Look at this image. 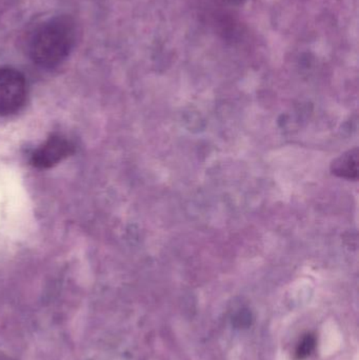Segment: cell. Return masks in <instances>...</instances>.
Masks as SVG:
<instances>
[{
    "label": "cell",
    "instance_id": "obj_1",
    "mask_svg": "<svg viewBox=\"0 0 359 360\" xmlns=\"http://www.w3.org/2000/svg\"><path fill=\"white\" fill-rule=\"evenodd\" d=\"M76 27L67 16H56L38 25L27 41V53L34 63L42 68L60 65L73 49Z\"/></svg>",
    "mask_w": 359,
    "mask_h": 360
},
{
    "label": "cell",
    "instance_id": "obj_2",
    "mask_svg": "<svg viewBox=\"0 0 359 360\" xmlns=\"http://www.w3.org/2000/svg\"><path fill=\"white\" fill-rule=\"evenodd\" d=\"M27 95L25 76L13 68H0V115H13L20 111Z\"/></svg>",
    "mask_w": 359,
    "mask_h": 360
},
{
    "label": "cell",
    "instance_id": "obj_3",
    "mask_svg": "<svg viewBox=\"0 0 359 360\" xmlns=\"http://www.w3.org/2000/svg\"><path fill=\"white\" fill-rule=\"evenodd\" d=\"M73 145L63 136H52L32 155L31 162L38 169H48L73 153Z\"/></svg>",
    "mask_w": 359,
    "mask_h": 360
},
{
    "label": "cell",
    "instance_id": "obj_4",
    "mask_svg": "<svg viewBox=\"0 0 359 360\" xmlns=\"http://www.w3.org/2000/svg\"><path fill=\"white\" fill-rule=\"evenodd\" d=\"M359 152L358 148L346 152L331 165L333 174L346 179H358Z\"/></svg>",
    "mask_w": 359,
    "mask_h": 360
},
{
    "label": "cell",
    "instance_id": "obj_5",
    "mask_svg": "<svg viewBox=\"0 0 359 360\" xmlns=\"http://www.w3.org/2000/svg\"><path fill=\"white\" fill-rule=\"evenodd\" d=\"M314 345H315V340L312 336H307V338H303V342H301L299 349H297V355H299V359L308 356L313 350Z\"/></svg>",
    "mask_w": 359,
    "mask_h": 360
},
{
    "label": "cell",
    "instance_id": "obj_6",
    "mask_svg": "<svg viewBox=\"0 0 359 360\" xmlns=\"http://www.w3.org/2000/svg\"><path fill=\"white\" fill-rule=\"evenodd\" d=\"M232 1H233V0H232Z\"/></svg>",
    "mask_w": 359,
    "mask_h": 360
}]
</instances>
